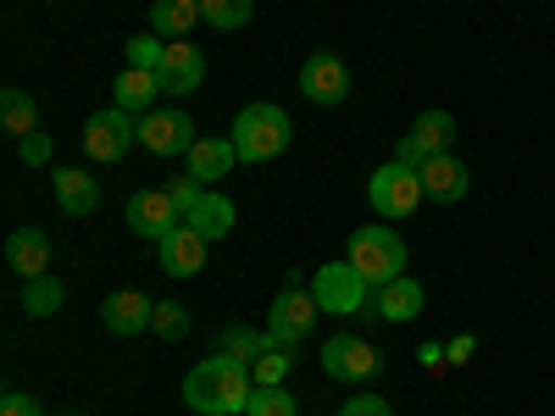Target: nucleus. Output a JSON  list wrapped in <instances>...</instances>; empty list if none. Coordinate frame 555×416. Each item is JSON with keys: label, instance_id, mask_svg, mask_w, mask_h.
<instances>
[{"label": "nucleus", "instance_id": "nucleus-4", "mask_svg": "<svg viewBox=\"0 0 555 416\" xmlns=\"http://www.w3.org/2000/svg\"><path fill=\"white\" fill-rule=\"evenodd\" d=\"M366 200H373V211H378L384 222H400V217H411L416 206L428 200V195H423V172L389 161V167L373 172V183H366Z\"/></svg>", "mask_w": 555, "mask_h": 416}, {"label": "nucleus", "instance_id": "nucleus-7", "mask_svg": "<svg viewBox=\"0 0 555 416\" xmlns=\"http://www.w3.org/2000/svg\"><path fill=\"white\" fill-rule=\"evenodd\" d=\"M139 145L156 151V156H190L201 145V133H195V117L190 112H145L139 117Z\"/></svg>", "mask_w": 555, "mask_h": 416}, {"label": "nucleus", "instance_id": "nucleus-22", "mask_svg": "<svg viewBox=\"0 0 555 416\" xmlns=\"http://www.w3.org/2000/svg\"><path fill=\"white\" fill-rule=\"evenodd\" d=\"M195 23H201V0H156L151 6V28L162 39H183Z\"/></svg>", "mask_w": 555, "mask_h": 416}, {"label": "nucleus", "instance_id": "nucleus-10", "mask_svg": "<svg viewBox=\"0 0 555 416\" xmlns=\"http://www.w3.org/2000/svg\"><path fill=\"white\" fill-rule=\"evenodd\" d=\"M122 217H128V227L139 239H167L172 227L183 222V211L172 206V195L167 190H139V195H128V206H122Z\"/></svg>", "mask_w": 555, "mask_h": 416}, {"label": "nucleus", "instance_id": "nucleus-1", "mask_svg": "<svg viewBox=\"0 0 555 416\" xmlns=\"http://www.w3.org/2000/svg\"><path fill=\"white\" fill-rule=\"evenodd\" d=\"M250 394H256V378L250 366L234 361V355H206L190 378H183V405L201 411V416H245L250 411Z\"/></svg>", "mask_w": 555, "mask_h": 416}, {"label": "nucleus", "instance_id": "nucleus-3", "mask_svg": "<svg viewBox=\"0 0 555 416\" xmlns=\"http://www.w3.org/2000/svg\"><path fill=\"white\" fill-rule=\"evenodd\" d=\"M350 266L366 277V284H389V277L405 272V239L395 234L389 222H373V227H356L350 234Z\"/></svg>", "mask_w": 555, "mask_h": 416}, {"label": "nucleus", "instance_id": "nucleus-21", "mask_svg": "<svg viewBox=\"0 0 555 416\" xmlns=\"http://www.w3.org/2000/svg\"><path fill=\"white\" fill-rule=\"evenodd\" d=\"M112 95H117V106H122V112H151V106H156V95H162V78H156V73L128 67V73L112 83Z\"/></svg>", "mask_w": 555, "mask_h": 416}, {"label": "nucleus", "instance_id": "nucleus-8", "mask_svg": "<svg viewBox=\"0 0 555 416\" xmlns=\"http://www.w3.org/2000/svg\"><path fill=\"white\" fill-rule=\"evenodd\" d=\"M317 316H322V306H317L311 289H284V295L272 300V311H267V334L278 344H300L317 328Z\"/></svg>", "mask_w": 555, "mask_h": 416}, {"label": "nucleus", "instance_id": "nucleus-2", "mask_svg": "<svg viewBox=\"0 0 555 416\" xmlns=\"http://www.w3.org/2000/svg\"><path fill=\"white\" fill-rule=\"evenodd\" d=\"M289 112L284 106H272V101H256V106H245L240 117H234V151H240V161H272V156H284L289 151Z\"/></svg>", "mask_w": 555, "mask_h": 416}, {"label": "nucleus", "instance_id": "nucleus-23", "mask_svg": "<svg viewBox=\"0 0 555 416\" xmlns=\"http://www.w3.org/2000/svg\"><path fill=\"white\" fill-rule=\"evenodd\" d=\"M0 122H7V133H12V139L39 133V106H34L28 89H7V95H0Z\"/></svg>", "mask_w": 555, "mask_h": 416}, {"label": "nucleus", "instance_id": "nucleus-38", "mask_svg": "<svg viewBox=\"0 0 555 416\" xmlns=\"http://www.w3.org/2000/svg\"><path fill=\"white\" fill-rule=\"evenodd\" d=\"M439 361H450V355H444L439 344H423V366H439Z\"/></svg>", "mask_w": 555, "mask_h": 416}, {"label": "nucleus", "instance_id": "nucleus-37", "mask_svg": "<svg viewBox=\"0 0 555 416\" xmlns=\"http://www.w3.org/2000/svg\"><path fill=\"white\" fill-rule=\"evenodd\" d=\"M473 344H478V339L461 334V339H450V350H444V355H450V361H467V355H473Z\"/></svg>", "mask_w": 555, "mask_h": 416}, {"label": "nucleus", "instance_id": "nucleus-25", "mask_svg": "<svg viewBox=\"0 0 555 416\" xmlns=\"http://www.w3.org/2000/svg\"><path fill=\"white\" fill-rule=\"evenodd\" d=\"M411 133H416V145H423L428 156H439V151L455 145V117L450 112H423V117L411 122Z\"/></svg>", "mask_w": 555, "mask_h": 416}, {"label": "nucleus", "instance_id": "nucleus-30", "mask_svg": "<svg viewBox=\"0 0 555 416\" xmlns=\"http://www.w3.org/2000/svg\"><path fill=\"white\" fill-rule=\"evenodd\" d=\"M162 56H167V39H162V34H139V39H128V67L156 73Z\"/></svg>", "mask_w": 555, "mask_h": 416}, {"label": "nucleus", "instance_id": "nucleus-31", "mask_svg": "<svg viewBox=\"0 0 555 416\" xmlns=\"http://www.w3.org/2000/svg\"><path fill=\"white\" fill-rule=\"evenodd\" d=\"M151 328H156L167 344H178L183 334H190V311H183L178 300H156V322H151Z\"/></svg>", "mask_w": 555, "mask_h": 416}, {"label": "nucleus", "instance_id": "nucleus-5", "mask_svg": "<svg viewBox=\"0 0 555 416\" xmlns=\"http://www.w3.org/2000/svg\"><path fill=\"white\" fill-rule=\"evenodd\" d=\"M366 277L350 266V256L345 261H328V266H317V277H311V295H317V306L322 311H334V316H356L361 306H366Z\"/></svg>", "mask_w": 555, "mask_h": 416}, {"label": "nucleus", "instance_id": "nucleus-16", "mask_svg": "<svg viewBox=\"0 0 555 416\" xmlns=\"http://www.w3.org/2000/svg\"><path fill=\"white\" fill-rule=\"evenodd\" d=\"M7 266L17 277H44V266H51V239H44V227H17V234L7 239Z\"/></svg>", "mask_w": 555, "mask_h": 416}, {"label": "nucleus", "instance_id": "nucleus-24", "mask_svg": "<svg viewBox=\"0 0 555 416\" xmlns=\"http://www.w3.org/2000/svg\"><path fill=\"white\" fill-rule=\"evenodd\" d=\"M62 300H67V289L56 284L51 272H44V277H23V311L28 316H56Z\"/></svg>", "mask_w": 555, "mask_h": 416}, {"label": "nucleus", "instance_id": "nucleus-19", "mask_svg": "<svg viewBox=\"0 0 555 416\" xmlns=\"http://www.w3.org/2000/svg\"><path fill=\"white\" fill-rule=\"evenodd\" d=\"M234 161H240L234 139H201V145L190 151V167H183V172H195L201 183H217V178L234 172Z\"/></svg>", "mask_w": 555, "mask_h": 416}, {"label": "nucleus", "instance_id": "nucleus-6", "mask_svg": "<svg viewBox=\"0 0 555 416\" xmlns=\"http://www.w3.org/2000/svg\"><path fill=\"white\" fill-rule=\"evenodd\" d=\"M133 139H139V122L122 106H106L95 117H83V156L89 161H122Z\"/></svg>", "mask_w": 555, "mask_h": 416}, {"label": "nucleus", "instance_id": "nucleus-36", "mask_svg": "<svg viewBox=\"0 0 555 416\" xmlns=\"http://www.w3.org/2000/svg\"><path fill=\"white\" fill-rule=\"evenodd\" d=\"M0 416H44V411H39L34 394H17V389H12L7 400H0Z\"/></svg>", "mask_w": 555, "mask_h": 416}, {"label": "nucleus", "instance_id": "nucleus-34", "mask_svg": "<svg viewBox=\"0 0 555 416\" xmlns=\"http://www.w3.org/2000/svg\"><path fill=\"white\" fill-rule=\"evenodd\" d=\"M389 161H400V167H423V161H428V151L416 145V133H400V139H395V156H389Z\"/></svg>", "mask_w": 555, "mask_h": 416}, {"label": "nucleus", "instance_id": "nucleus-11", "mask_svg": "<svg viewBox=\"0 0 555 416\" xmlns=\"http://www.w3.org/2000/svg\"><path fill=\"white\" fill-rule=\"evenodd\" d=\"M156 78H162L167 95H195L201 78H206V51L195 39H167V56H162Z\"/></svg>", "mask_w": 555, "mask_h": 416}, {"label": "nucleus", "instance_id": "nucleus-18", "mask_svg": "<svg viewBox=\"0 0 555 416\" xmlns=\"http://www.w3.org/2000/svg\"><path fill=\"white\" fill-rule=\"evenodd\" d=\"M56 200H62V211L67 217H89V211H95L101 206V183L95 178H89L83 167H56Z\"/></svg>", "mask_w": 555, "mask_h": 416}, {"label": "nucleus", "instance_id": "nucleus-33", "mask_svg": "<svg viewBox=\"0 0 555 416\" xmlns=\"http://www.w3.org/2000/svg\"><path fill=\"white\" fill-rule=\"evenodd\" d=\"M339 416H395V411H389V400H384V394H350Z\"/></svg>", "mask_w": 555, "mask_h": 416}, {"label": "nucleus", "instance_id": "nucleus-20", "mask_svg": "<svg viewBox=\"0 0 555 416\" xmlns=\"http://www.w3.org/2000/svg\"><path fill=\"white\" fill-rule=\"evenodd\" d=\"M183 222H190L201 239H222L228 227H234V200H228V195H217V190H206V195L195 200V211L183 217Z\"/></svg>", "mask_w": 555, "mask_h": 416}, {"label": "nucleus", "instance_id": "nucleus-13", "mask_svg": "<svg viewBox=\"0 0 555 416\" xmlns=\"http://www.w3.org/2000/svg\"><path fill=\"white\" fill-rule=\"evenodd\" d=\"M206 245H211V239H201L190 222H178L172 234L156 245V261H162L167 277H195V272L206 266Z\"/></svg>", "mask_w": 555, "mask_h": 416}, {"label": "nucleus", "instance_id": "nucleus-12", "mask_svg": "<svg viewBox=\"0 0 555 416\" xmlns=\"http://www.w3.org/2000/svg\"><path fill=\"white\" fill-rule=\"evenodd\" d=\"M300 95H306L311 106H339V101L350 95V73H345V62H339L334 51H317V56L300 67Z\"/></svg>", "mask_w": 555, "mask_h": 416}, {"label": "nucleus", "instance_id": "nucleus-17", "mask_svg": "<svg viewBox=\"0 0 555 416\" xmlns=\"http://www.w3.org/2000/svg\"><path fill=\"white\" fill-rule=\"evenodd\" d=\"M423 284H416V277H389V284H378V316L384 322H416L423 316Z\"/></svg>", "mask_w": 555, "mask_h": 416}, {"label": "nucleus", "instance_id": "nucleus-32", "mask_svg": "<svg viewBox=\"0 0 555 416\" xmlns=\"http://www.w3.org/2000/svg\"><path fill=\"white\" fill-rule=\"evenodd\" d=\"M167 195H172V206H178L183 217H190V211H195V200L206 195V183H201L195 172H178V178L167 183Z\"/></svg>", "mask_w": 555, "mask_h": 416}, {"label": "nucleus", "instance_id": "nucleus-14", "mask_svg": "<svg viewBox=\"0 0 555 416\" xmlns=\"http://www.w3.org/2000/svg\"><path fill=\"white\" fill-rule=\"evenodd\" d=\"M101 322H106L112 334H122V339L128 334H145L151 322H156V300H145L139 289H117V295L101 300Z\"/></svg>", "mask_w": 555, "mask_h": 416}, {"label": "nucleus", "instance_id": "nucleus-26", "mask_svg": "<svg viewBox=\"0 0 555 416\" xmlns=\"http://www.w3.org/2000/svg\"><path fill=\"white\" fill-rule=\"evenodd\" d=\"M289 361H295V344H278V339H272V350H261L256 366H250L256 389H278V384H284V378H289Z\"/></svg>", "mask_w": 555, "mask_h": 416}, {"label": "nucleus", "instance_id": "nucleus-15", "mask_svg": "<svg viewBox=\"0 0 555 416\" xmlns=\"http://www.w3.org/2000/svg\"><path fill=\"white\" fill-rule=\"evenodd\" d=\"M416 172H423V195L428 200H461V195H467V161H461V156H450V151H439V156H428L423 167H416Z\"/></svg>", "mask_w": 555, "mask_h": 416}, {"label": "nucleus", "instance_id": "nucleus-35", "mask_svg": "<svg viewBox=\"0 0 555 416\" xmlns=\"http://www.w3.org/2000/svg\"><path fill=\"white\" fill-rule=\"evenodd\" d=\"M17 151H23L28 167H39V161H51V139H44V133H28V139H17Z\"/></svg>", "mask_w": 555, "mask_h": 416}, {"label": "nucleus", "instance_id": "nucleus-28", "mask_svg": "<svg viewBox=\"0 0 555 416\" xmlns=\"http://www.w3.org/2000/svg\"><path fill=\"white\" fill-rule=\"evenodd\" d=\"M261 350H272V334H250V328H228L222 334V355H234V361H245V366H256V355Z\"/></svg>", "mask_w": 555, "mask_h": 416}, {"label": "nucleus", "instance_id": "nucleus-27", "mask_svg": "<svg viewBox=\"0 0 555 416\" xmlns=\"http://www.w3.org/2000/svg\"><path fill=\"white\" fill-rule=\"evenodd\" d=\"M201 17L211 28H245L256 17V0H201Z\"/></svg>", "mask_w": 555, "mask_h": 416}, {"label": "nucleus", "instance_id": "nucleus-29", "mask_svg": "<svg viewBox=\"0 0 555 416\" xmlns=\"http://www.w3.org/2000/svg\"><path fill=\"white\" fill-rule=\"evenodd\" d=\"M245 416H300V405H295V394L284 384H278V389H256Z\"/></svg>", "mask_w": 555, "mask_h": 416}, {"label": "nucleus", "instance_id": "nucleus-9", "mask_svg": "<svg viewBox=\"0 0 555 416\" xmlns=\"http://www.w3.org/2000/svg\"><path fill=\"white\" fill-rule=\"evenodd\" d=\"M322 373H328L334 384H366L378 373V350L356 339V334H334L328 344H322Z\"/></svg>", "mask_w": 555, "mask_h": 416}]
</instances>
